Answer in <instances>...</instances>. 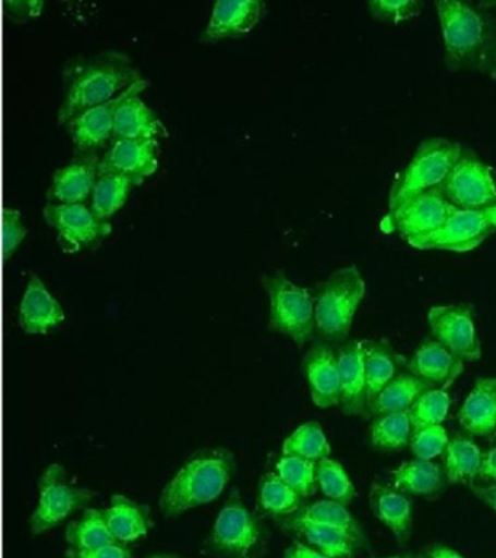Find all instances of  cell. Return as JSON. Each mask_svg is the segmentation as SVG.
<instances>
[{"label":"cell","mask_w":496,"mask_h":558,"mask_svg":"<svg viewBox=\"0 0 496 558\" xmlns=\"http://www.w3.org/2000/svg\"><path fill=\"white\" fill-rule=\"evenodd\" d=\"M20 326L32 335H47L64 320V310L36 274H29L20 305Z\"/></svg>","instance_id":"44dd1931"},{"label":"cell","mask_w":496,"mask_h":558,"mask_svg":"<svg viewBox=\"0 0 496 558\" xmlns=\"http://www.w3.org/2000/svg\"><path fill=\"white\" fill-rule=\"evenodd\" d=\"M435 9L448 68L489 70L496 35L485 13L463 0H437Z\"/></svg>","instance_id":"3957f363"},{"label":"cell","mask_w":496,"mask_h":558,"mask_svg":"<svg viewBox=\"0 0 496 558\" xmlns=\"http://www.w3.org/2000/svg\"><path fill=\"white\" fill-rule=\"evenodd\" d=\"M428 558H464L456 549L447 547V545H437L428 551Z\"/></svg>","instance_id":"c3c4849f"},{"label":"cell","mask_w":496,"mask_h":558,"mask_svg":"<svg viewBox=\"0 0 496 558\" xmlns=\"http://www.w3.org/2000/svg\"><path fill=\"white\" fill-rule=\"evenodd\" d=\"M138 185L134 179L124 174H98L93 195H90V209L95 216L108 221L128 201L130 191Z\"/></svg>","instance_id":"1f68e13d"},{"label":"cell","mask_w":496,"mask_h":558,"mask_svg":"<svg viewBox=\"0 0 496 558\" xmlns=\"http://www.w3.org/2000/svg\"><path fill=\"white\" fill-rule=\"evenodd\" d=\"M365 296V282L356 266L335 270L317 287L316 335L329 344L348 342L352 323Z\"/></svg>","instance_id":"277c9868"},{"label":"cell","mask_w":496,"mask_h":558,"mask_svg":"<svg viewBox=\"0 0 496 558\" xmlns=\"http://www.w3.org/2000/svg\"><path fill=\"white\" fill-rule=\"evenodd\" d=\"M448 442L446 427L438 425L413 432L409 447L418 460L434 461L446 453Z\"/></svg>","instance_id":"ab89813d"},{"label":"cell","mask_w":496,"mask_h":558,"mask_svg":"<svg viewBox=\"0 0 496 558\" xmlns=\"http://www.w3.org/2000/svg\"><path fill=\"white\" fill-rule=\"evenodd\" d=\"M363 347L370 404L396 375L402 373L400 365L403 364V357L395 352L386 339L363 340Z\"/></svg>","instance_id":"484cf974"},{"label":"cell","mask_w":496,"mask_h":558,"mask_svg":"<svg viewBox=\"0 0 496 558\" xmlns=\"http://www.w3.org/2000/svg\"><path fill=\"white\" fill-rule=\"evenodd\" d=\"M316 478L317 487L324 493L326 499L348 506L356 497L355 486L351 482L350 475L332 458H325L317 462Z\"/></svg>","instance_id":"8d00e7d4"},{"label":"cell","mask_w":496,"mask_h":558,"mask_svg":"<svg viewBox=\"0 0 496 558\" xmlns=\"http://www.w3.org/2000/svg\"><path fill=\"white\" fill-rule=\"evenodd\" d=\"M265 11L267 4L261 0H217L202 39L215 43L243 37L258 25Z\"/></svg>","instance_id":"e0dca14e"},{"label":"cell","mask_w":496,"mask_h":558,"mask_svg":"<svg viewBox=\"0 0 496 558\" xmlns=\"http://www.w3.org/2000/svg\"><path fill=\"white\" fill-rule=\"evenodd\" d=\"M450 405V395L446 390L433 388V390L426 391L409 409L408 414L411 418L412 430L416 432L425 429V427L443 425Z\"/></svg>","instance_id":"74e56055"},{"label":"cell","mask_w":496,"mask_h":558,"mask_svg":"<svg viewBox=\"0 0 496 558\" xmlns=\"http://www.w3.org/2000/svg\"><path fill=\"white\" fill-rule=\"evenodd\" d=\"M69 558H133L132 551L124 544L114 543L104 547L90 549V551H76L69 549Z\"/></svg>","instance_id":"7bdbcfd3"},{"label":"cell","mask_w":496,"mask_h":558,"mask_svg":"<svg viewBox=\"0 0 496 558\" xmlns=\"http://www.w3.org/2000/svg\"><path fill=\"white\" fill-rule=\"evenodd\" d=\"M63 78L64 95L58 120L66 125L88 109L116 98L143 77L128 54L108 50L73 60L64 69Z\"/></svg>","instance_id":"6da1fadb"},{"label":"cell","mask_w":496,"mask_h":558,"mask_svg":"<svg viewBox=\"0 0 496 558\" xmlns=\"http://www.w3.org/2000/svg\"><path fill=\"white\" fill-rule=\"evenodd\" d=\"M3 256L10 259L20 247L21 242L27 235V227L24 226L23 217L19 209L5 207L3 209Z\"/></svg>","instance_id":"b9f144b4"},{"label":"cell","mask_w":496,"mask_h":558,"mask_svg":"<svg viewBox=\"0 0 496 558\" xmlns=\"http://www.w3.org/2000/svg\"><path fill=\"white\" fill-rule=\"evenodd\" d=\"M104 517L112 536L121 544L143 538L154 526L149 508L123 495L112 496Z\"/></svg>","instance_id":"cb8c5ba5"},{"label":"cell","mask_w":496,"mask_h":558,"mask_svg":"<svg viewBox=\"0 0 496 558\" xmlns=\"http://www.w3.org/2000/svg\"><path fill=\"white\" fill-rule=\"evenodd\" d=\"M47 225L58 230L59 243L64 252H77L94 246L111 233L110 221L95 216L84 204H53L45 207Z\"/></svg>","instance_id":"7c38bea8"},{"label":"cell","mask_w":496,"mask_h":558,"mask_svg":"<svg viewBox=\"0 0 496 558\" xmlns=\"http://www.w3.org/2000/svg\"><path fill=\"white\" fill-rule=\"evenodd\" d=\"M474 483H477L476 486L496 484V444L483 456L481 471H479Z\"/></svg>","instance_id":"ee69618b"},{"label":"cell","mask_w":496,"mask_h":558,"mask_svg":"<svg viewBox=\"0 0 496 558\" xmlns=\"http://www.w3.org/2000/svg\"><path fill=\"white\" fill-rule=\"evenodd\" d=\"M461 427L472 436L496 432V378H479L459 412Z\"/></svg>","instance_id":"7402d4cb"},{"label":"cell","mask_w":496,"mask_h":558,"mask_svg":"<svg viewBox=\"0 0 496 558\" xmlns=\"http://www.w3.org/2000/svg\"><path fill=\"white\" fill-rule=\"evenodd\" d=\"M465 148L447 138H428L420 144L389 195V211L424 192L437 190L446 181Z\"/></svg>","instance_id":"8992f818"},{"label":"cell","mask_w":496,"mask_h":558,"mask_svg":"<svg viewBox=\"0 0 496 558\" xmlns=\"http://www.w3.org/2000/svg\"><path fill=\"white\" fill-rule=\"evenodd\" d=\"M149 82L146 78H141L130 86L129 89L121 92L116 98L107 100L97 107L88 109L75 120L68 122L69 133L72 135L73 144L77 155L81 153H95L98 148L106 146L112 137H114V125L117 111L125 100L142 94Z\"/></svg>","instance_id":"5bb4252c"},{"label":"cell","mask_w":496,"mask_h":558,"mask_svg":"<svg viewBox=\"0 0 496 558\" xmlns=\"http://www.w3.org/2000/svg\"><path fill=\"white\" fill-rule=\"evenodd\" d=\"M407 368L431 388L446 390L463 374L464 361L452 355L431 336L422 340L411 360L408 361Z\"/></svg>","instance_id":"ffe728a7"},{"label":"cell","mask_w":496,"mask_h":558,"mask_svg":"<svg viewBox=\"0 0 496 558\" xmlns=\"http://www.w3.org/2000/svg\"><path fill=\"white\" fill-rule=\"evenodd\" d=\"M472 488L479 499L485 501L496 512V484H491V486H476V484H473Z\"/></svg>","instance_id":"7dc6e473"},{"label":"cell","mask_w":496,"mask_h":558,"mask_svg":"<svg viewBox=\"0 0 496 558\" xmlns=\"http://www.w3.org/2000/svg\"><path fill=\"white\" fill-rule=\"evenodd\" d=\"M491 76L496 78V38H495V48H494V57H492V64H491Z\"/></svg>","instance_id":"681fc988"},{"label":"cell","mask_w":496,"mask_h":558,"mask_svg":"<svg viewBox=\"0 0 496 558\" xmlns=\"http://www.w3.org/2000/svg\"><path fill=\"white\" fill-rule=\"evenodd\" d=\"M258 501L265 513L281 519L291 517L303 506V497L287 486L276 471L261 478Z\"/></svg>","instance_id":"836d02e7"},{"label":"cell","mask_w":496,"mask_h":558,"mask_svg":"<svg viewBox=\"0 0 496 558\" xmlns=\"http://www.w3.org/2000/svg\"><path fill=\"white\" fill-rule=\"evenodd\" d=\"M99 160L97 153H81L71 163L56 170L47 191L49 203L84 204L93 195Z\"/></svg>","instance_id":"ac0fdd59"},{"label":"cell","mask_w":496,"mask_h":558,"mask_svg":"<svg viewBox=\"0 0 496 558\" xmlns=\"http://www.w3.org/2000/svg\"><path fill=\"white\" fill-rule=\"evenodd\" d=\"M316 466L317 462L293 456H282L276 464V473L280 475L287 486L306 499L316 492Z\"/></svg>","instance_id":"f35d334b"},{"label":"cell","mask_w":496,"mask_h":558,"mask_svg":"<svg viewBox=\"0 0 496 558\" xmlns=\"http://www.w3.org/2000/svg\"><path fill=\"white\" fill-rule=\"evenodd\" d=\"M387 558H399V557H387Z\"/></svg>","instance_id":"816d5d0a"},{"label":"cell","mask_w":496,"mask_h":558,"mask_svg":"<svg viewBox=\"0 0 496 558\" xmlns=\"http://www.w3.org/2000/svg\"><path fill=\"white\" fill-rule=\"evenodd\" d=\"M309 390L313 403L320 409L341 405V378H339L338 351L332 344L317 342L309 349L303 360Z\"/></svg>","instance_id":"9a60e30c"},{"label":"cell","mask_w":496,"mask_h":558,"mask_svg":"<svg viewBox=\"0 0 496 558\" xmlns=\"http://www.w3.org/2000/svg\"><path fill=\"white\" fill-rule=\"evenodd\" d=\"M234 473V457L229 449L211 448L195 452L165 486L160 510L168 518L180 517L223 493Z\"/></svg>","instance_id":"7a4b0ae2"},{"label":"cell","mask_w":496,"mask_h":558,"mask_svg":"<svg viewBox=\"0 0 496 558\" xmlns=\"http://www.w3.org/2000/svg\"><path fill=\"white\" fill-rule=\"evenodd\" d=\"M149 558H181V557L171 556V554H156V556H152Z\"/></svg>","instance_id":"f907efd6"},{"label":"cell","mask_w":496,"mask_h":558,"mask_svg":"<svg viewBox=\"0 0 496 558\" xmlns=\"http://www.w3.org/2000/svg\"><path fill=\"white\" fill-rule=\"evenodd\" d=\"M370 13L380 21L403 22L415 17L422 3L418 0H372L367 3Z\"/></svg>","instance_id":"60d3db41"},{"label":"cell","mask_w":496,"mask_h":558,"mask_svg":"<svg viewBox=\"0 0 496 558\" xmlns=\"http://www.w3.org/2000/svg\"><path fill=\"white\" fill-rule=\"evenodd\" d=\"M411 418L408 412L383 414L374 417L372 444L380 451H398L408 447L412 438Z\"/></svg>","instance_id":"d590c367"},{"label":"cell","mask_w":496,"mask_h":558,"mask_svg":"<svg viewBox=\"0 0 496 558\" xmlns=\"http://www.w3.org/2000/svg\"><path fill=\"white\" fill-rule=\"evenodd\" d=\"M443 195L459 209L496 207V181L489 166L465 148L439 186Z\"/></svg>","instance_id":"30bf717a"},{"label":"cell","mask_w":496,"mask_h":558,"mask_svg":"<svg viewBox=\"0 0 496 558\" xmlns=\"http://www.w3.org/2000/svg\"><path fill=\"white\" fill-rule=\"evenodd\" d=\"M370 504L374 517L389 527L400 544L407 543L412 532V501L398 488L374 484Z\"/></svg>","instance_id":"603a6c76"},{"label":"cell","mask_w":496,"mask_h":558,"mask_svg":"<svg viewBox=\"0 0 496 558\" xmlns=\"http://www.w3.org/2000/svg\"><path fill=\"white\" fill-rule=\"evenodd\" d=\"M404 558H411V557H404Z\"/></svg>","instance_id":"f5cc1de1"},{"label":"cell","mask_w":496,"mask_h":558,"mask_svg":"<svg viewBox=\"0 0 496 558\" xmlns=\"http://www.w3.org/2000/svg\"><path fill=\"white\" fill-rule=\"evenodd\" d=\"M433 390L428 384L409 373H400L368 404L373 417L383 414L409 412L413 403L426 391Z\"/></svg>","instance_id":"4316f807"},{"label":"cell","mask_w":496,"mask_h":558,"mask_svg":"<svg viewBox=\"0 0 496 558\" xmlns=\"http://www.w3.org/2000/svg\"><path fill=\"white\" fill-rule=\"evenodd\" d=\"M482 461L481 448L472 439L456 436L450 439L444 453V474L448 483L473 484L481 471Z\"/></svg>","instance_id":"f546056e"},{"label":"cell","mask_w":496,"mask_h":558,"mask_svg":"<svg viewBox=\"0 0 496 558\" xmlns=\"http://www.w3.org/2000/svg\"><path fill=\"white\" fill-rule=\"evenodd\" d=\"M285 558H330L312 548L311 545L303 543H294L290 548L286 549Z\"/></svg>","instance_id":"bcb514c9"},{"label":"cell","mask_w":496,"mask_h":558,"mask_svg":"<svg viewBox=\"0 0 496 558\" xmlns=\"http://www.w3.org/2000/svg\"><path fill=\"white\" fill-rule=\"evenodd\" d=\"M290 531L303 536L312 548L330 558H350L361 543L359 536L352 535L342 527L304 523V525L290 527Z\"/></svg>","instance_id":"4dcf8cb0"},{"label":"cell","mask_w":496,"mask_h":558,"mask_svg":"<svg viewBox=\"0 0 496 558\" xmlns=\"http://www.w3.org/2000/svg\"><path fill=\"white\" fill-rule=\"evenodd\" d=\"M167 126L136 95L125 100L117 111L114 137L112 140H158L167 137Z\"/></svg>","instance_id":"d4e9b609"},{"label":"cell","mask_w":496,"mask_h":558,"mask_svg":"<svg viewBox=\"0 0 496 558\" xmlns=\"http://www.w3.org/2000/svg\"><path fill=\"white\" fill-rule=\"evenodd\" d=\"M431 335L464 362H476L482 357V343L479 339L472 305H435L428 312Z\"/></svg>","instance_id":"8fae6325"},{"label":"cell","mask_w":496,"mask_h":558,"mask_svg":"<svg viewBox=\"0 0 496 558\" xmlns=\"http://www.w3.org/2000/svg\"><path fill=\"white\" fill-rule=\"evenodd\" d=\"M268 535L264 523L234 490L208 535L206 553L216 558H263Z\"/></svg>","instance_id":"5b68a950"},{"label":"cell","mask_w":496,"mask_h":558,"mask_svg":"<svg viewBox=\"0 0 496 558\" xmlns=\"http://www.w3.org/2000/svg\"><path fill=\"white\" fill-rule=\"evenodd\" d=\"M329 440L317 422L299 426L282 444V456H293L303 460L319 462L330 458Z\"/></svg>","instance_id":"e575fe53"},{"label":"cell","mask_w":496,"mask_h":558,"mask_svg":"<svg viewBox=\"0 0 496 558\" xmlns=\"http://www.w3.org/2000/svg\"><path fill=\"white\" fill-rule=\"evenodd\" d=\"M394 486L404 495L431 496L443 488L441 466L434 461L415 460L403 462L391 473Z\"/></svg>","instance_id":"f1b7e54d"},{"label":"cell","mask_w":496,"mask_h":558,"mask_svg":"<svg viewBox=\"0 0 496 558\" xmlns=\"http://www.w3.org/2000/svg\"><path fill=\"white\" fill-rule=\"evenodd\" d=\"M158 165V140H116L99 160L98 174H124L142 183Z\"/></svg>","instance_id":"2e32d148"},{"label":"cell","mask_w":496,"mask_h":558,"mask_svg":"<svg viewBox=\"0 0 496 558\" xmlns=\"http://www.w3.org/2000/svg\"><path fill=\"white\" fill-rule=\"evenodd\" d=\"M5 7L12 8V15L27 20V17L40 15L45 3L40 0H27V2H7Z\"/></svg>","instance_id":"f6af8a7d"},{"label":"cell","mask_w":496,"mask_h":558,"mask_svg":"<svg viewBox=\"0 0 496 558\" xmlns=\"http://www.w3.org/2000/svg\"><path fill=\"white\" fill-rule=\"evenodd\" d=\"M282 526L290 530V527L304 525V523H311V525H324L342 527L352 535L363 538L361 534L359 522L352 517L348 506L338 504L334 500H317L315 504L302 506L294 514L289 518L281 519Z\"/></svg>","instance_id":"83f0119b"},{"label":"cell","mask_w":496,"mask_h":558,"mask_svg":"<svg viewBox=\"0 0 496 558\" xmlns=\"http://www.w3.org/2000/svg\"><path fill=\"white\" fill-rule=\"evenodd\" d=\"M496 233V207L485 209H459L448 217L434 233L409 240L412 247L421 251H450L465 253L481 246Z\"/></svg>","instance_id":"ba28073f"},{"label":"cell","mask_w":496,"mask_h":558,"mask_svg":"<svg viewBox=\"0 0 496 558\" xmlns=\"http://www.w3.org/2000/svg\"><path fill=\"white\" fill-rule=\"evenodd\" d=\"M269 299V330L289 336L299 347L316 333L315 296L291 281L282 270L263 278Z\"/></svg>","instance_id":"52a82bcc"},{"label":"cell","mask_w":496,"mask_h":558,"mask_svg":"<svg viewBox=\"0 0 496 558\" xmlns=\"http://www.w3.org/2000/svg\"><path fill=\"white\" fill-rule=\"evenodd\" d=\"M456 209L437 187L389 211L383 226L389 225V231H398L409 242L437 231Z\"/></svg>","instance_id":"4fadbf2b"},{"label":"cell","mask_w":496,"mask_h":558,"mask_svg":"<svg viewBox=\"0 0 496 558\" xmlns=\"http://www.w3.org/2000/svg\"><path fill=\"white\" fill-rule=\"evenodd\" d=\"M420 558H424V557H420Z\"/></svg>","instance_id":"db71d44e"},{"label":"cell","mask_w":496,"mask_h":558,"mask_svg":"<svg viewBox=\"0 0 496 558\" xmlns=\"http://www.w3.org/2000/svg\"><path fill=\"white\" fill-rule=\"evenodd\" d=\"M66 539L71 549L90 551L104 545L119 543L112 536L104 517V510L88 509L81 519L72 522L66 530Z\"/></svg>","instance_id":"d6a6232c"},{"label":"cell","mask_w":496,"mask_h":558,"mask_svg":"<svg viewBox=\"0 0 496 558\" xmlns=\"http://www.w3.org/2000/svg\"><path fill=\"white\" fill-rule=\"evenodd\" d=\"M38 490V505L29 519L33 535H40L58 526L77 509L84 508L95 496L88 488L77 487L69 482L66 470L59 464H51L43 473Z\"/></svg>","instance_id":"9c48e42d"},{"label":"cell","mask_w":496,"mask_h":558,"mask_svg":"<svg viewBox=\"0 0 496 558\" xmlns=\"http://www.w3.org/2000/svg\"><path fill=\"white\" fill-rule=\"evenodd\" d=\"M341 378V409L347 416H367V378L364 369L363 340H348L338 349Z\"/></svg>","instance_id":"d6986e66"}]
</instances>
